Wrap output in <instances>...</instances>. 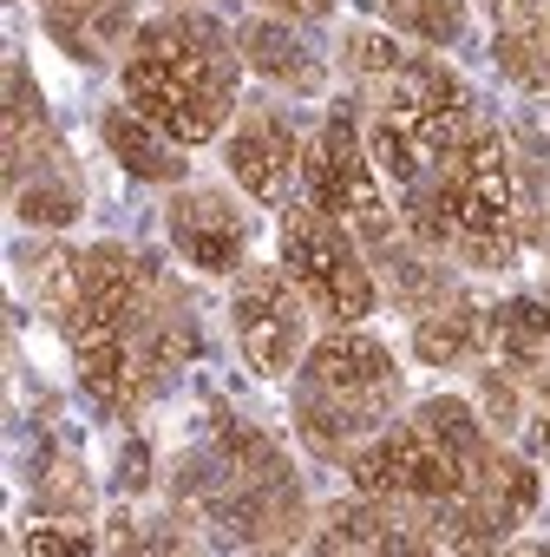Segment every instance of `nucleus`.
<instances>
[{
    "instance_id": "14",
    "label": "nucleus",
    "mask_w": 550,
    "mask_h": 557,
    "mask_svg": "<svg viewBox=\"0 0 550 557\" xmlns=\"http://www.w3.org/2000/svg\"><path fill=\"white\" fill-rule=\"evenodd\" d=\"M105 145H112V158H118L132 177H145V184H171V177L184 171L177 138H164L138 106H112V112H105Z\"/></svg>"
},
{
    "instance_id": "17",
    "label": "nucleus",
    "mask_w": 550,
    "mask_h": 557,
    "mask_svg": "<svg viewBox=\"0 0 550 557\" xmlns=\"http://www.w3.org/2000/svg\"><path fill=\"white\" fill-rule=\"evenodd\" d=\"M14 203H21V216H27V223H47V230H60V223H73V216H79V190H73V184H53V177L21 184V190H14Z\"/></svg>"
},
{
    "instance_id": "15",
    "label": "nucleus",
    "mask_w": 550,
    "mask_h": 557,
    "mask_svg": "<svg viewBox=\"0 0 550 557\" xmlns=\"http://www.w3.org/2000/svg\"><path fill=\"white\" fill-rule=\"evenodd\" d=\"M236 47H242V60H249L262 79H283V86H302V92H315V86H322V66L302 53V40H296V34H283L275 21H249V27L236 34Z\"/></svg>"
},
{
    "instance_id": "7",
    "label": "nucleus",
    "mask_w": 550,
    "mask_h": 557,
    "mask_svg": "<svg viewBox=\"0 0 550 557\" xmlns=\"http://www.w3.org/2000/svg\"><path fill=\"white\" fill-rule=\"evenodd\" d=\"M380 112H387L380 125L393 138H407L426 158V171L472 132V92L446 66H433V60H413L407 73H393L387 92H380Z\"/></svg>"
},
{
    "instance_id": "9",
    "label": "nucleus",
    "mask_w": 550,
    "mask_h": 557,
    "mask_svg": "<svg viewBox=\"0 0 550 557\" xmlns=\"http://www.w3.org/2000/svg\"><path fill=\"white\" fill-rule=\"evenodd\" d=\"M223 158H229V177H236L249 197L289 203V197H296V177H302V164H309V145H302L283 119H249L242 132H229Z\"/></svg>"
},
{
    "instance_id": "20",
    "label": "nucleus",
    "mask_w": 550,
    "mask_h": 557,
    "mask_svg": "<svg viewBox=\"0 0 550 557\" xmlns=\"http://www.w3.org/2000/svg\"><path fill=\"white\" fill-rule=\"evenodd\" d=\"M34 479H40V498H47V505H79V511H86V498H92V485L79 479V466H73L66 453H40Z\"/></svg>"
},
{
    "instance_id": "4",
    "label": "nucleus",
    "mask_w": 550,
    "mask_h": 557,
    "mask_svg": "<svg viewBox=\"0 0 550 557\" xmlns=\"http://www.w3.org/2000/svg\"><path fill=\"white\" fill-rule=\"evenodd\" d=\"M283 269L302 283V296L322 315H335L341 329L374 315V275H367L348 223L328 216L322 203H289L283 210Z\"/></svg>"
},
{
    "instance_id": "8",
    "label": "nucleus",
    "mask_w": 550,
    "mask_h": 557,
    "mask_svg": "<svg viewBox=\"0 0 550 557\" xmlns=\"http://www.w3.org/2000/svg\"><path fill=\"white\" fill-rule=\"evenodd\" d=\"M348 479L367 498H400V505H433V498H459V466L407 420V426H380L374 440H361L348 453Z\"/></svg>"
},
{
    "instance_id": "21",
    "label": "nucleus",
    "mask_w": 550,
    "mask_h": 557,
    "mask_svg": "<svg viewBox=\"0 0 550 557\" xmlns=\"http://www.w3.org/2000/svg\"><path fill=\"white\" fill-rule=\"evenodd\" d=\"M118 472H125V479H118L125 492H145V485H151V453H145V446H125V466H118Z\"/></svg>"
},
{
    "instance_id": "23",
    "label": "nucleus",
    "mask_w": 550,
    "mask_h": 557,
    "mask_svg": "<svg viewBox=\"0 0 550 557\" xmlns=\"http://www.w3.org/2000/svg\"><path fill=\"white\" fill-rule=\"evenodd\" d=\"M543 453H550V407H543Z\"/></svg>"
},
{
    "instance_id": "12",
    "label": "nucleus",
    "mask_w": 550,
    "mask_h": 557,
    "mask_svg": "<svg viewBox=\"0 0 550 557\" xmlns=\"http://www.w3.org/2000/svg\"><path fill=\"white\" fill-rule=\"evenodd\" d=\"M322 550H426L420 531H413V511L400 498H354V505H335L322 518Z\"/></svg>"
},
{
    "instance_id": "3",
    "label": "nucleus",
    "mask_w": 550,
    "mask_h": 557,
    "mask_svg": "<svg viewBox=\"0 0 550 557\" xmlns=\"http://www.w3.org/2000/svg\"><path fill=\"white\" fill-rule=\"evenodd\" d=\"M393 355L354 329L328 335L309 348L302 368V394H296V426L315 453H354L361 440H374L393 413Z\"/></svg>"
},
{
    "instance_id": "2",
    "label": "nucleus",
    "mask_w": 550,
    "mask_h": 557,
    "mask_svg": "<svg viewBox=\"0 0 550 557\" xmlns=\"http://www.w3.org/2000/svg\"><path fill=\"white\" fill-rule=\"evenodd\" d=\"M407 223L420 243H446V249L459 243V256L478 269L511 262L524 203H517V171L504 138L472 125L420 184H407Z\"/></svg>"
},
{
    "instance_id": "5",
    "label": "nucleus",
    "mask_w": 550,
    "mask_h": 557,
    "mask_svg": "<svg viewBox=\"0 0 550 557\" xmlns=\"http://www.w3.org/2000/svg\"><path fill=\"white\" fill-rule=\"evenodd\" d=\"M302 184H309V203H322L328 216H341L354 236L393 243V210L380 203V184H374V164H367V151H361L354 119H328V125H322V138L309 145Z\"/></svg>"
},
{
    "instance_id": "10",
    "label": "nucleus",
    "mask_w": 550,
    "mask_h": 557,
    "mask_svg": "<svg viewBox=\"0 0 550 557\" xmlns=\"http://www.w3.org/2000/svg\"><path fill=\"white\" fill-rule=\"evenodd\" d=\"M171 236L203 275H229L249 249V216L223 190H177L171 197Z\"/></svg>"
},
{
    "instance_id": "13",
    "label": "nucleus",
    "mask_w": 550,
    "mask_h": 557,
    "mask_svg": "<svg viewBox=\"0 0 550 557\" xmlns=\"http://www.w3.org/2000/svg\"><path fill=\"white\" fill-rule=\"evenodd\" d=\"M485 342H491V355H498L511 374L543 381V374H550V302H537V296L498 302V309L485 315Z\"/></svg>"
},
{
    "instance_id": "1",
    "label": "nucleus",
    "mask_w": 550,
    "mask_h": 557,
    "mask_svg": "<svg viewBox=\"0 0 550 557\" xmlns=\"http://www.w3.org/2000/svg\"><path fill=\"white\" fill-rule=\"evenodd\" d=\"M242 86V47L203 14H164L138 27L125 60V106H138L164 138L210 145L229 125Z\"/></svg>"
},
{
    "instance_id": "16",
    "label": "nucleus",
    "mask_w": 550,
    "mask_h": 557,
    "mask_svg": "<svg viewBox=\"0 0 550 557\" xmlns=\"http://www.w3.org/2000/svg\"><path fill=\"white\" fill-rule=\"evenodd\" d=\"M380 14L426 47H452L465 34V0H380Z\"/></svg>"
},
{
    "instance_id": "11",
    "label": "nucleus",
    "mask_w": 550,
    "mask_h": 557,
    "mask_svg": "<svg viewBox=\"0 0 550 557\" xmlns=\"http://www.w3.org/2000/svg\"><path fill=\"white\" fill-rule=\"evenodd\" d=\"M478 342H485V309L465 289H452V275H446L426 302H413V348H420L426 368H452Z\"/></svg>"
},
{
    "instance_id": "22",
    "label": "nucleus",
    "mask_w": 550,
    "mask_h": 557,
    "mask_svg": "<svg viewBox=\"0 0 550 557\" xmlns=\"http://www.w3.org/2000/svg\"><path fill=\"white\" fill-rule=\"evenodd\" d=\"M262 8H283V14H322L328 0H262Z\"/></svg>"
},
{
    "instance_id": "19",
    "label": "nucleus",
    "mask_w": 550,
    "mask_h": 557,
    "mask_svg": "<svg viewBox=\"0 0 550 557\" xmlns=\"http://www.w3.org/2000/svg\"><path fill=\"white\" fill-rule=\"evenodd\" d=\"M21 550H34V557H86V550H99V537H92L86 524H66V518H40V524H27Z\"/></svg>"
},
{
    "instance_id": "18",
    "label": "nucleus",
    "mask_w": 550,
    "mask_h": 557,
    "mask_svg": "<svg viewBox=\"0 0 550 557\" xmlns=\"http://www.w3.org/2000/svg\"><path fill=\"white\" fill-rule=\"evenodd\" d=\"M348 60H354V73H367V79H393V73L413 66L407 47H400L393 34H374V27H354V34H348Z\"/></svg>"
},
{
    "instance_id": "6",
    "label": "nucleus",
    "mask_w": 550,
    "mask_h": 557,
    "mask_svg": "<svg viewBox=\"0 0 550 557\" xmlns=\"http://www.w3.org/2000/svg\"><path fill=\"white\" fill-rule=\"evenodd\" d=\"M236 342L255 374H289L296 355L309 348V296L289 269H249L236 283Z\"/></svg>"
}]
</instances>
